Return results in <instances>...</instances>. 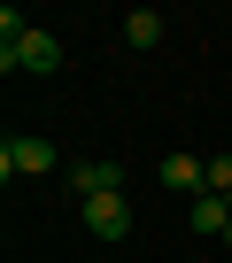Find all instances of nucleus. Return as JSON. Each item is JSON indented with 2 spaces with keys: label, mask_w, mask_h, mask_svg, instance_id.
Instances as JSON below:
<instances>
[{
  "label": "nucleus",
  "mask_w": 232,
  "mask_h": 263,
  "mask_svg": "<svg viewBox=\"0 0 232 263\" xmlns=\"http://www.w3.org/2000/svg\"><path fill=\"white\" fill-rule=\"evenodd\" d=\"M0 70H8V78H16V70H31V78H54V70H62V39H54L47 24H31L16 47H0Z\"/></svg>",
  "instance_id": "f257e3e1"
},
{
  "label": "nucleus",
  "mask_w": 232,
  "mask_h": 263,
  "mask_svg": "<svg viewBox=\"0 0 232 263\" xmlns=\"http://www.w3.org/2000/svg\"><path fill=\"white\" fill-rule=\"evenodd\" d=\"M47 171H62V155H54L47 140H31V132L0 147V178H47Z\"/></svg>",
  "instance_id": "f03ea898"
},
{
  "label": "nucleus",
  "mask_w": 232,
  "mask_h": 263,
  "mask_svg": "<svg viewBox=\"0 0 232 263\" xmlns=\"http://www.w3.org/2000/svg\"><path fill=\"white\" fill-rule=\"evenodd\" d=\"M62 186H70L78 201H93V194H124V163L85 155V163H70V171H62Z\"/></svg>",
  "instance_id": "7ed1b4c3"
},
{
  "label": "nucleus",
  "mask_w": 232,
  "mask_h": 263,
  "mask_svg": "<svg viewBox=\"0 0 232 263\" xmlns=\"http://www.w3.org/2000/svg\"><path fill=\"white\" fill-rule=\"evenodd\" d=\"M78 217H85L93 240H124L132 232V201L124 194H93V201H78Z\"/></svg>",
  "instance_id": "20e7f679"
},
{
  "label": "nucleus",
  "mask_w": 232,
  "mask_h": 263,
  "mask_svg": "<svg viewBox=\"0 0 232 263\" xmlns=\"http://www.w3.org/2000/svg\"><path fill=\"white\" fill-rule=\"evenodd\" d=\"M155 178H163L170 194H201V186H209V163L178 147V155H163V163H155Z\"/></svg>",
  "instance_id": "39448f33"
},
{
  "label": "nucleus",
  "mask_w": 232,
  "mask_h": 263,
  "mask_svg": "<svg viewBox=\"0 0 232 263\" xmlns=\"http://www.w3.org/2000/svg\"><path fill=\"white\" fill-rule=\"evenodd\" d=\"M186 217H194V232H209V240H224V232H232V201H224V194H194V209H186Z\"/></svg>",
  "instance_id": "423d86ee"
},
{
  "label": "nucleus",
  "mask_w": 232,
  "mask_h": 263,
  "mask_svg": "<svg viewBox=\"0 0 232 263\" xmlns=\"http://www.w3.org/2000/svg\"><path fill=\"white\" fill-rule=\"evenodd\" d=\"M124 47H140V54L163 47V16H155V8H132V16H124Z\"/></svg>",
  "instance_id": "0eeeda50"
},
{
  "label": "nucleus",
  "mask_w": 232,
  "mask_h": 263,
  "mask_svg": "<svg viewBox=\"0 0 232 263\" xmlns=\"http://www.w3.org/2000/svg\"><path fill=\"white\" fill-rule=\"evenodd\" d=\"M201 194H224V201H232V155H209V186H201Z\"/></svg>",
  "instance_id": "6e6552de"
}]
</instances>
